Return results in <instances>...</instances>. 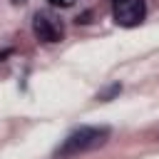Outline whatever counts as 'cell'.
Here are the masks:
<instances>
[{
	"label": "cell",
	"mask_w": 159,
	"mask_h": 159,
	"mask_svg": "<svg viewBox=\"0 0 159 159\" xmlns=\"http://www.w3.org/2000/svg\"><path fill=\"white\" fill-rule=\"evenodd\" d=\"M112 15H114L117 25H122V27H137L144 20V15H147V5H144V0H114Z\"/></svg>",
	"instance_id": "obj_3"
},
{
	"label": "cell",
	"mask_w": 159,
	"mask_h": 159,
	"mask_svg": "<svg viewBox=\"0 0 159 159\" xmlns=\"http://www.w3.org/2000/svg\"><path fill=\"white\" fill-rule=\"evenodd\" d=\"M12 2H15V5H22V2H25V0H12Z\"/></svg>",
	"instance_id": "obj_5"
},
{
	"label": "cell",
	"mask_w": 159,
	"mask_h": 159,
	"mask_svg": "<svg viewBox=\"0 0 159 159\" xmlns=\"http://www.w3.org/2000/svg\"><path fill=\"white\" fill-rule=\"evenodd\" d=\"M32 32L37 40L42 42H60L65 37V27L60 22V17H55L50 10H37L35 17H32Z\"/></svg>",
	"instance_id": "obj_2"
},
{
	"label": "cell",
	"mask_w": 159,
	"mask_h": 159,
	"mask_svg": "<svg viewBox=\"0 0 159 159\" xmlns=\"http://www.w3.org/2000/svg\"><path fill=\"white\" fill-rule=\"evenodd\" d=\"M107 139H109V127H82V129L72 132L55 149V157L57 159H70V157H77V154H84V152H92V149L102 147Z\"/></svg>",
	"instance_id": "obj_1"
},
{
	"label": "cell",
	"mask_w": 159,
	"mask_h": 159,
	"mask_svg": "<svg viewBox=\"0 0 159 159\" xmlns=\"http://www.w3.org/2000/svg\"><path fill=\"white\" fill-rule=\"evenodd\" d=\"M47 2H50L52 7H72L77 0H47Z\"/></svg>",
	"instance_id": "obj_4"
}]
</instances>
